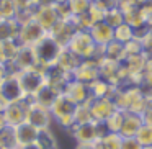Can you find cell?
Segmentation results:
<instances>
[{"label":"cell","mask_w":152,"mask_h":149,"mask_svg":"<svg viewBox=\"0 0 152 149\" xmlns=\"http://www.w3.org/2000/svg\"><path fill=\"white\" fill-rule=\"evenodd\" d=\"M77 108H79V105H77L75 102H72L66 93H61L56 98V102L53 103V106H51L53 121L56 123V125H59L61 128L70 131V129L75 126Z\"/></svg>","instance_id":"obj_1"},{"label":"cell","mask_w":152,"mask_h":149,"mask_svg":"<svg viewBox=\"0 0 152 149\" xmlns=\"http://www.w3.org/2000/svg\"><path fill=\"white\" fill-rule=\"evenodd\" d=\"M67 48H69L75 56H79L82 61L83 59L100 61L98 51H102V48L96 46V43L93 41L90 31H87V30H79L77 31V33L74 34V38L70 40V43H69Z\"/></svg>","instance_id":"obj_2"},{"label":"cell","mask_w":152,"mask_h":149,"mask_svg":"<svg viewBox=\"0 0 152 149\" xmlns=\"http://www.w3.org/2000/svg\"><path fill=\"white\" fill-rule=\"evenodd\" d=\"M33 49H34V54H36L38 66L43 67V69H48L51 66H56L57 59H59V54L64 48L53 36L46 34L39 43L34 44Z\"/></svg>","instance_id":"obj_3"},{"label":"cell","mask_w":152,"mask_h":149,"mask_svg":"<svg viewBox=\"0 0 152 149\" xmlns=\"http://www.w3.org/2000/svg\"><path fill=\"white\" fill-rule=\"evenodd\" d=\"M69 133L77 141V144H95L108 131H106L105 123L90 121V123H83V125H75Z\"/></svg>","instance_id":"obj_4"},{"label":"cell","mask_w":152,"mask_h":149,"mask_svg":"<svg viewBox=\"0 0 152 149\" xmlns=\"http://www.w3.org/2000/svg\"><path fill=\"white\" fill-rule=\"evenodd\" d=\"M18 79H20L21 89H23L25 95L34 97L44 85H46V76H44L43 67H33L28 70H21L18 72Z\"/></svg>","instance_id":"obj_5"},{"label":"cell","mask_w":152,"mask_h":149,"mask_svg":"<svg viewBox=\"0 0 152 149\" xmlns=\"http://www.w3.org/2000/svg\"><path fill=\"white\" fill-rule=\"evenodd\" d=\"M44 28L38 23L36 20H28L25 23L20 25V31H18V41L21 46H34L36 43H39L44 36H46Z\"/></svg>","instance_id":"obj_6"},{"label":"cell","mask_w":152,"mask_h":149,"mask_svg":"<svg viewBox=\"0 0 152 149\" xmlns=\"http://www.w3.org/2000/svg\"><path fill=\"white\" fill-rule=\"evenodd\" d=\"M44 76H46V85L54 89L59 95L66 93L69 84L74 80L72 74H67L66 70H62L57 66H51L48 69H44Z\"/></svg>","instance_id":"obj_7"},{"label":"cell","mask_w":152,"mask_h":149,"mask_svg":"<svg viewBox=\"0 0 152 149\" xmlns=\"http://www.w3.org/2000/svg\"><path fill=\"white\" fill-rule=\"evenodd\" d=\"M7 67L10 74H18L21 70L38 67V61H36V54H34L33 46H21L17 57H15V61L12 64H8Z\"/></svg>","instance_id":"obj_8"},{"label":"cell","mask_w":152,"mask_h":149,"mask_svg":"<svg viewBox=\"0 0 152 149\" xmlns=\"http://www.w3.org/2000/svg\"><path fill=\"white\" fill-rule=\"evenodd\" d=\"M74 80L83 82L87 85H92L95 80L100 79V62L96 59H83L72 74Z\"/></svg>","instance_id":"obj_9"},{"label":"cell","mask_w":152,"mask_h":149,"mask_svg":"<svg viewBox=\"0 0 152 149\" xmlns=\"http://www.w3.org/2000/svg\"><path fill=\"white\" fill-rule=\"evenodd\" d=\"M26 121L30 125H33L34 128L41 129H49L53 126V115H51L49 108H44V106L38 105V103H33V105L28 108L26 112Z\"/></svg>","instance_id":"obj_10"},{"label":"cell","mask_w":152,"mask_h":149,"mask_svg":"<svg viewBox=\"0 0 152 149\" xmlns=\"http://www.w3.org/2000/svg\"><path fill=\"white\" fill-rule=\"evenodd\" d=\"M77 31H79V28H77L74 18H69V20H59L57 25L48 34L53 36L62 48H67L70 43V40L74 38V34H75Z\"/></svg>","instance_id":"obj_11"},{"label":"cell","mask_w":152,"mask_h":149,"mask_svg":"<svg viewBox=\"0 0 152 149\" xmlns=\"http://www.w3.org/2000/svg\"><path fill=\"white\" fill-rule=\"evenodd\" d=\"M0 95L4 97L8 103H15L20 102L25 97V92L21 89L20 79H18V74H8L5 77V80L0 84Z\"/></svg>","instance_id":"obj_12"},{"label":"cell","mask_w":152,"mask_h":149,"mask_svg":"<svg viewBox=\"0 0 152 149\" xmlns=\"http://www.w3.org/2000/svg\"><path fill=\"white\" fill-rule=\"evenodd\" d=\"M116 105L111 98H93L90 102V112L96 123H106V120L116 112Z\"/></svg>","instance_id":"obj_13"},{"label":"cell","mask_w":152,"mask_h":149,"mask_svg":"<svg viewBox=\"0 0 152 149\" xmlns=\"http://www.w3.org/2000/svg\"><path fill=\"white\" fill-rule=\"evenodd\" d=\"M66 95L72 102H75L77 105H87V103H90L93 100L90 85H87L83 82H79V80H72L69 84V87L66 90Z\"/></svg>","instance_id":"obj_14"},{"label":"cell","mask_w":152,"mask_h":149,"mask_svg":"<svg viewBox=\"0 0 152 149\" xmlns=\"http://www.w3.org/2000/svg\"><path fill=\"white\" fill-rule=\"evenodd\" d=\"M34 20L44 28L46 33H49L54 26L57 25V21L61 20L59 15H57L56 5H39L34 13Z\"/></svg>","instance_id":"obj_15"},{"label":"cell","mask_w":152,"mask_h":149,"mask_svg":"<svg viewBox=\"0 0 152 149\" xmlns=\"http://www.w3.org/2000/svg\"><path fill=\"white\" fill-rule=\"evenodd\" d=\"M90 34H92L93 41L96 43V46L105 48L108 46L111 41H115V28H111L105 21H98L90 28Z\"/></svg>","instance_id":"obj_16"},{"label":"cell","mask_w":152,"mask_h":149,"mask_svg":"<svg viewBox=\"0 0 152 149\" xmlns=\"http://www.w3.org/2000/svg\"><path fill=\"white\" fill-rule=\"evenodd\" d=\"M144 125L142 116L139 113H132V112H124V118H123V125L118 134L121 138H136L137 131L141 129V126Z\"/></svg>","instance_id":"obj_17"},{"label":"cell","mask_w":152,"mask_h":149,"mask_svg":"<svg viewBox=\"0 0 152 149\" xmlns=\"http://www.w3.org/2000/svg\"><path fill=\"white\" fill-rule=\"evenodd\" d=\"M26 112L28 110L21 105L20 102H15L10 103L7 106V110L4 112V118L7 126H12V128H17V126L23 125L26 121Z\"/></svg>","instance_id":"obj_18"},{"label":"cell","mask_w":152,"mask_h":149,"mask_svg":"<svg viewBox=\"0 0 152 149\" xmlns=\"http://www.w3.org/2000/svg\"><path fill=\"white\" fill-rule=\"evenodd\" d=\"M38 134H39V129L34 128L33 125H30L28 121H25L23 125H20V126L15 128V136H17L18 148H20V146H26V144L36 142L38 141Z\"/></svg>","instance_id":"obj_19"},{"label":"cell","mask_w":152,"mask_h":149,"mask_svg":"<svg viewBox=\"0 0 152 149\" xmlns=\"http://www.w3.org/2000/svg\"><path fill=\"white\" fill-rule=\"evenodd\" d=\"M80 62H82V59H80L79 56H75L69 48H64L59 54V59H57L56 66L61 67L62 70H66L67 74H74Z\"/></svg>","instance_id":"obj_20"},{"label":"cell","mask_w":152,"mask_h":149,"mask_svg":"<svg viewBox=\"0 0 152 149\" xmlns=\"http://www.w3.org/2000/svg\"><path fill=\"white\" fill-rule=\"evenodd\" d=\"M21 44L18 40H12V41H5L0 44V62L8 66L15 61L18 51H20Z\"/></svg>","instance_id":"obj_21"},{"label":"cell","mask_w":152,"mask_h":149,"mask_svg":"<svg viewBox=\"0 0 152 149\" xmlns=\"http://www.w3.org/2000/svg\"><path fill=\"white\" fill-rule=\"evenodd\" d=\"M18 31H20V23L17 20H0V44L5 41L18 40Z\"/></svg>","instance_id":"obj_22"},{"label":"cell","mask_w":152,"mask_h":149,"mask_svg":"<svg viewBox=\"0 0 152 149\" xmlns=\"http://www.w3.org/2000/svg\"><path fill=\"white\" fill-rule=\"evenodd\" d=\"M103 57H105V59H110V61H115V62H121L123 59L128 57L124 44L116 41V40L111 41L108 46L103 48Z\"/></svg>","instance_id":"obj_23"},{"label":"cell","mask_w":152,"mask_h":149,"mask_svg":"<svg viewBox=\"0 0 152 149\" xmlns=\"http://www.w3.org/2000/svg\"><path fill=\"white\" fill-rule=\"evenodd\" d=\"M57 97H59V93H57L56 90L51 89L49 85H44L43 89L34 95V103H38V105L51 110V106H53V103L56 102Z\"/></svg>","instance_id":"obj_24"},{"label":"cell","mask_w":152,"mask_h":149,"mask_svg":"<svg viewBox=\"0 0 152 149\" xmlns=\"http://www.w3.org/2000/svg\"><path fill=\"white\" fill-rule=\"evenodd\" d=\"M36 144L39 146L41 149H59V141H57V136L54 134L53 128L41 129L39 134H38Z\"/></svg>","instance_id":"obj_25"},{"label":"cell","mask_w":152,"mask_h":149,"mask_svg":"<svg viewBox=\"0 0 152 149\" xmlns=\"http://www.w3.org/2000/svg\"><path fill=\"white\" fill-rule=\"evenodd\" d=\"M123 138L116 133H106L95 142V149H121Z\"/></svg>","instance_id":"obj_26"},{"label":"cell","mask_w":152,"mask_h":149,"mask_svg":"<svg viewBox=\"0 0 152 149\" xmlns=\"http://www.w3.org/2000/svg\"><path fill=\"white\" fill-rule=\"evenodd\" d=\"M0 149H18L17 136H15V128L5 126L0 131Z\"/></svg>","instance_id":"obj_27"},{"label":"cell","mask_w":152,"mask_h":149,"mask_svg":"<svg viewBox=\"0 0 152 149\" xmlns=\"http://www.w3.org/2000/svg\"><path fill=\"white\" fill-rule=\"evenodd\" d=\"M134 38H136L134 28H132L131 25H128L126 21L123 25H119L118 28H115V40L119 41V43L126 44V43H129V41H132Z\"/></svg>","instance_id":"obj_28"},{"label":"cell","mask_w":152,"mask_h":149,"mask_svg":"<svg viewBox=\"0 0 152 149\" xmlns=\"http://www.w3.org/2000/svg\"><path fill=\"white\" fill-rule=\"evenodd\" d=\"M17 13L18 7L15 0H0V20H13Z\"/></svg>","instance_id":"obj_29"},{"label":"cell","mask_w":152,"mask_h":149,"mask_svg":"<svg viewBox=\"0 0 152 149\" xmlns=\"http://www.w3.org/2000/svg\"><path fill=\"white\" fill-rule=\"evenodd\" d=\"M123 118H124V112H123V110H116V112L106 120V123H105L106 131L116 133V134H118L119 129H121V125H123Z\"/></svg>","instance_id":"obj_30"},{"label":"cell","mask_w":152,"mask_h":149,"mask_svg":"<svg viewBox=\"0 0 152 149\" xmlns=\"http://www.w3.org/2000/svg\"><path fill=\"white\" fill-rule=\"evenodd\" d=\"M103 21H105V23H108L111 28H118L119 25L124 23V13H123L118 7L110 8V10L105 13V20H103Z\"/></svg>","instance_id":"obj_31"},{"label":"cell","mask_w":152,"mask_h":149,"mask_svg":"<svg viewBox=\"0 0 152 149\" xmlns=\"http://www.w3.org/2000/svg\"><path fill=\"white\" fill-rule=\"evenodd\" d=\"M67 5L70 8L72 17H80V15L88 12L90 5H92V0H69Z\"/></svg>","instance_id":"obj_32"},{"label":"cell","mask_w":152,"mask_h":149,"mask_svg":"<svg viewBox=\"0 0 152 149\" xmlns=\"http://www.w3.org/2000/svg\"><path fill=\"white\" fill-rule=\"evenodd\" d=\"M136 139L141 142L144 149H152V126L142 125L136 134Z\"/></svg>","instance_id":"obj_33"},{"label":"cell","mask_w":152,"mask_h":149,"mask_svg":"<svg viewBox=\"0 0 152 149\" xmlns=\"http://www.w3.org/2000/svg\"><path fill=\"white\" fill-rule=\"evenodd\" d=\"M95 121L92 116V112H90V103L87 105H79L75 112V125H83V123H90Z\"/></svg>","instance_id":"obj_34"},{"label":"cell","mask_w":152,"mask_h":149,"mask_svg":"<svg viewBox=\"0 0 152 149\" xmlns=\"http://www.w3.org/2000/svg\"><path fill=\"white\" fill-rule=\"evenodd\" d=\"M121 149H144V148L136 138H123Z\"/></svg>","instance_id":"obj_35"},{"label":"cell","mask_w":152,"mask_h":149,"mask_svg":"<svg viewBox=\"0 0 152 149\" xmlns=\"http://www.w3.org/2000/svg\"><path fill=\"white\" fill-rule=\"evenodd\" d=\"M15 4H17L18 10H21V8L39 7V5H38V0H15Z\"/></svg>","instance_id":"obj_36"},{"label":"cell","mask_w":152,"mask_h":149,"mask_svg":"<svg viewBox=\"0 0 152 149\" xmlns=\"http://www.w3.org/2000/svg\"><path fill=\"white\" fill-rule=\"evenodd\" d=\"M141 116H142V121H144V125L152 126V103H151V105L145 106Z\"/></svg>","instance_id":"obj_37"},{"label":"cell","mask_w":152,"mask_h":149,"mask_svg":"<svg viewBox=\"0 0 152 149\" xmlns=\"http://www.w3.org/2000/svg\"><path fill=\"white\" fill-rule=\"evenodd\" d=\"M8 74H10V72H8V67L5 66V64H0V84L4 82L5 77H7Z\"/></svg>","instance_id":"obj_38"},{"label":"cell","mask_w":152,"mask_h":149,"mask_svg":"<svg viewBox=\"0 0 152 149\" xmlns=\"http://www.w3.org/2000/svg\"><path fill=\"white\" fill-rule=\"evenodd\" d=\"M8 105H10V103H8L7 100L4 98V97L0 95V113H2V115H4V112L7 110V106H8Z\"/></svg>","instance_id":"obj_39"},{"label":"cell","mask_w":152,"mask_h":149,"mask_svg":"<svg viewBox=\"0 0 152 149\" xmlns=\"http://www.w3.org/2000/svg\"><path fill=\"white\" fill-rule=\"evenodd\" d=\"M18 149H41L39 146L36 144V142H33V144H26V146H20Z\"/></svg>","instance_id":"obj_40"},{"label":"cell","mask_w":152,"mask_h":149,"mask_svg":"<svg viewBox=\"0 0 152 149\" xmlns=\"http://www.w3.org/2000/svg\"><path fill=\"white\" fill-rule=\"evenodd\" d=\"M75 149H95V144H77Z\"/></svg>","instance_id":"obj_41"},{"label":"cell","mask_w":152,"mask_h":149,"mask_svg":"<svg viewBox=\"0 0 152 149\" xmlns=\"http://www.w3.org/2000/svg\"><path fill=\"white\" fill-rule=\"evenodd\" d=\"M5 126H7V123H5V118H4V115L0 113V131H2V129H4Z\"/></svg>","instance_id":"obj_42"},{"label":"cell","mask_w":152,"mask_h":149,"mask_svg":"<svg viewBox=\"0 0 152 149\" xmlns=\"http://www.w3.org/2000/svg\"><path fill=\"white\" fill-rule=\"evenodd\" d=\"M151 53H152V46H151Z\"/></svg>","instance_id":"obj_43"},{"label":"cell","mask_w":152,"mask_h":149,"mask_svg":"<svg viewBox=\"0 0 152 149\" xmlns=\"http://www.w3.org/2000/svg\"><path fill=\"white\" fill-rule=\"evenodd\" d=\"M0 64H2V62H0Z\"/></svg>","instance_id":"obj_44"}]
</instances>
